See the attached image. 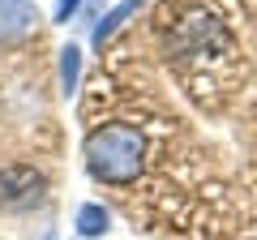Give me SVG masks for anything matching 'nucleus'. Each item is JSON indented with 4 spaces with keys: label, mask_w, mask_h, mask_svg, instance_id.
<instances>
[{
    "label": "nucleus",
    "mask_w": 257,
    "mask_h": 240,
    "mask_svg": "<svg viewBox=\"0 0 257 240\" xmlns=\"http://www.w3.org/2000/svg\"><path fill=\"white\" fill-rule=\"evenodd\" d=\"M56 69H60V94H64V99L77 94V86H82V47H77V43H64Z\"/></svg>",
    "instance_id": "7"
},
{
    "label": "nucleus",
    "mask_w": 257,
    "mask_h": 240,
    "mask_svg": "<svg viewBox=\"0 0 257 240\" xmlns=\"http://www.w3.org/2000/svg\"><path fill=\"white\" fill-rule=\"evenodd\" d=\"M39 5L35 0H0V47L9 43H26L39 30Z\"/></svg>",
    "instance_id": "4"
},
{
    "label": "nucleus",
    "mask_w": 257,
    "mask_h": 240,
    "mask_svg": "<svg viewBox=\"0 0 257 240\" xmlns=\"http://www.w3.org/2000/svg\"><path fill=\"white\" fill-rule=\"evenodd\" d=\"M133 13H138V0H120V5H111V9L103 13L99 22H94V30H90V43H94V47L103 52V43H107V39L116 35V30L124 26V22L133 18Z\"/></svg>",
    "instance_id": "6"
},
{
    "label": "nucleus",
    "mask_w": 257,
    "mask_h": 240,
    "mask_svg": "<svg viewBox=\"0 0 257 240\" xmlns=\"http://www.w3.org/2000/svg\"><path fill=\"white\" fill-rule=\"evenodd\" d=\"M73 231L82 240L107 236V231H111V210L103 202H82V206H77V214H73Z\"/></svg>",
    "instance_id": "5"
},
{
    "label": "nucleus",
    "mask_w": 257,
    "mask_h": 240,
    "mask_svg": "<svg viewBox=\"0 0 257 240\" xmlns=\"http://www.w3.org/2000/svg\"><path fill=\"white\" fill-rule=\"evenodd\" d=\"M82 5L86 0H56L52 5V22H73L77 13H82Z\"/></svg>",
    "instance_id": "8"
},
{
    "label": "nucleus",
    "mask_w": 257,
    "mask_h": 240,
    "mask_svg": "<svg viewBox=\"0 0 257 240\" xmlns=\"http://www.w3.org/2000/svg\"><path fill=\"white\" fill-rule=\"evenodd\" d=\"M146 133L128 120H107V125H94L82 142V159L86 172L107 189H128L138 185L142 172H146Z\"/></svg>",
    "instance_id": "1"
},
{
    "label": "nucleus",
    "mask_w": 257,
    "mask_h": 240,
    "mask_svg": "<svg viewBox=\"0 0 257 240\" xmlns=\"http://www.w3.org/2000/svg\"><path fill=\"white\" fill-rule=\"evenodd\" d=\"M43 193H47V180L35 167H5V172H0V206L30 210V206L43 202Z\"/></svg>",
    "instance_id": "3"
},
{
    "label": "nucleus",
    "mask_w": 257,
    "mask_h": 240,
    "mask_svg": "<svg viewBox=\"0 0 257 240\" xmlns=\"http://www.w3.org/2000/svg\"><path fill=\"white\" fill-rule=\"evenodd\" d=\"M227 47H231V35L223 26V18H214V13H184L167 35V52L176 60H206V56H219Z\"/></svg>",
    "instance_id": "2"
}]
</instances>
